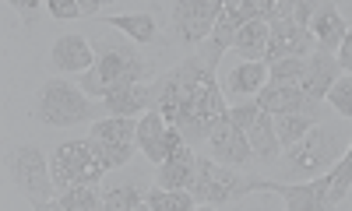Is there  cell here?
Returning <instances> with one entry per match:
<instances>
[{"label": "cell", "instance_id": "obj_2", "mask_svg": "<svg viewBox=\"0 0 352 211\" xmlns=\"http://www.w3.org/2000/svg\"><path fill=\"white\" fill-rule=\"evenodd\" d=\"M152 74H155L152 64L134 46H127L124 39H102L99 49H96V64L78 78V85H81V92L96 96V99H106L109 92H116V88L148 81Z\"/></svg>", "mask_w": 352, "mask_h": 211}, {"label": "cell", "instance_id": "obj_14", "mask_svg": "<svg viewBox=\"0 0 352 211\" xmlns=\"http://www.w3.org/2000/svg\"><path fill=\"white\" fill-rule=\"evenodd\" d=\"M180 141H184L180 127L166 124V116H162L159 109H148V113L138 120V148H141V152L148 155L155 166L166 162L169 152H173V148L180 144Z\"/></svg>", "mask_w": 352, "mask_h": 211}, {"label": "cell", "instance_id": "obj_24", "mask_svg": "<svg viewBox=\"0 0 352 211\" xmlns=\"http://www.w3.org/2000/svg\"><path fill=\"white\" fill-rule=\"evenodd\" d=\"M144 208L148 211H194L197 208V197L190 190H169V187H152L144 194Z\"/></svg>", "mask_w": 352, "mask_h": 211}, {"label": "cell", "instance_id": "obj_28", "mask_svg": "<svg viewBox=\"0 0 352 211\" xmlns=\"http://www.w3.org/2000/svg\"><path fill=\"white\" fill-rule=\"evenodd\" d=\"M303 74H307V56H285L268 64V81L275 85H300Z\"/></svg>", "mask_w": 352, "mask_h": 211}, {"label": "cell", "instance_id": "obj_29", "mask_svg": "<svg viewBox=\"0 0 352 211\" xmlns=\"http://www.w3.org/2000/svg\"><path fill=\"white\" fill-rule=\"evenodd\" d=\"M349 187H352V141H349V152L331 166V197H335V204H342V197H349Z\"/></svg>", "mask_w": 352, "mask_h": 211}, {"label": "cell", "instance_id": "obj_18", "mask_svg": "<svg viewBox=\"0 0 352 211\" xmlns=\"http://www.w3.org/2000/svg\"><path fill=\"white\" fill-rule=\"evenodd\" d=\"M194 173H197V155L190 152L187 141H180V144H176L173 152H169V159L159 162L155 184H159V187H169V190H190Z\"/></svg>", "mask_w": 352, "mask_h": 211}, {"label": "cell", "instance_id": "obj_30", "mask_svg": "<svg viewBox=\"0 0 352 211\" xmlns=\"http://www.w3.org/2000/svg\"><path fill=\"white\" fill-rule=\"evenodd\" d=\"M328 102L335 106V113H342V116L352 120V74H345V78H338V81L331 85Z\"/></svg>", "mask_w": 352, "mask_h": 211}, {"label": "cell", "instance_id": "obj_12", "mask_svg": "<svg viewBox=\"0 0 352 211\" xmlns=\"http://www.w3.org/2000/svg\"><path fill=\"white\" fill-rule=\"evenodd\" d=\"M204 144H208V155L222 166H232V169H247L254 162V148H250V137L247 131L232 120L229 113L219 120V124L212 127V134L204 137Z\"/></svg>", "mask_w": 352, "mask_h": 211}, {"label": "cell", "instance_id": "obj_15", "mask_svg": "<svg viewBox=\"0 0 352 211\" xmlns=\"http://www.w3.org/2000/svg\"><path fill=\"white\" fill-rule=\"evenodd\" d=\"M257 106L268 113H310V116L320 113V102H314L300 85H275V81L261 85Z\"/></svg>", "mask_w": 352, "mask_h": 211}, {"label": "cell", "instance_id": "obj_11", "mask_svg": "<svg viewBox=\"0 0 352 211\" xmlns=\"http://www.w3.org/2000/svg\"><path fill=\"white\" fill-rule=\"evenodd\" d=\"M219 14H222V0H176L169 28H173L176 43L197 46L212 36Z\"/></svg>", "mask_w": 352, "mask_h": 211}, {"label": "cell", "instance_id": "obj_7", "mask_svg": "<svg viewBox=\"0 0 352 211\" xmlns=\"http://www.w3.org/2000/svg\"><path fill=\"white\" fill-rule=\"evenodd\" d=\"M11 176H14V187L28 197L32 208H43L46 201H53L56 184L50 173V159L36 144H18L11 152Z\"/></svg>", "mask_w": 352, "mask_h": 211}, {"label": "cell", "instance_id": "obj_4", "mask_svg": "<svg viewBox=\"0 0 352 211\" xmlns=\"http://www.w3.org/2000/svg\"><path fill=\"white\" fill-rule=\"evenodd\" d=\"M36 116L50 127H71V124H85V120H99V106L88 102V92L74 88L64 78H50L39 88V109Z\"/></svg>", "mask_w": 352, "mask_h": 211}, {"label": "cell", "instance_id": "obj_27", "mask_svg": "<svg viewBox=\"0 0 352 211\" xmlns=\"http://www.w3.org/2000/svg\"><path fill=\"white\" fill-rule=\"evenodd\" d=\"M102 208L106 211H138V208H144V190L134 184H113L102 194Z\"/></svg>", "mask_w": 352, "mask_h": 211}, {"label": "cell", "instance_id": "obj_32", "mask_svg": "<svg viewBox=\"0 0 352 211\" xmlns=\"http://www.w3.org/2000/svg\"><path fill=\"white\" fill-rule=\"evenodd\" d=\"M46 8H50V14H53L56 21H74V18L85 14L78 0H46Z\"/></svg>", "mask_w": 352, "mask_h": 211}, {"label": "cell", "instance_id": "obj_34", "mask_svg": "<svg viewBox=\"0 0 352 211\" xmlns=\"http://www.w3.org/2000/svg\"><path fill=\"white\" fill-rule=\"evenodd\" d=\"M338 64H342V71L352 74V28L345 32V39H342V46H338Z\"/></svg>", "mask_w": 352, "mask_h": 211}, {"label": "cell", "instance_id": "obj_9", "mask_svg": "<svg viewBox=\"0 0 352 211\" xmlns=\"http://www.w3.org/2000/svg\"><path fill=\"white\" fill-rule=\"evenodd\" d=\"M254 190L278 194L289 211H324V208H335V197H331V169L314 176V179H303V184H278V179L250 176V194Z\"/></svg>", "mask_w": 352, "mask_h": 211}, {"label": "cell", "instance_id": "obj_22", "mask_svg": "<svg viewBox=\"0 0 352 211\" xmlns=\"http://www.w3.org/2000/svg\"><path fill=\"white\" fill-rule=\"evenodd\" d=\"M264 78H268V64H264V60H243V64H236V67H232V74L226 78V92L232 99L254 96V92H261Z\"/></svg>", "mask_w": 352, "mask_h": 211}, {"label": "cell", "instance_id": "obj_10", "mask_svg": "<svg viewBox=\"0 0 352 211\" xmlns=\"http://www.w3.org/2000/svg\"><path fill=\"white\" fill-rule=\"evenodd\" d=\"M229 116L236 120V124H240L243 131H247L250 148H254V159H257L261 166L278 162V155H282V141H278V134H275V116H272L268 109H261V106H257V99H254V102H240V106H232V109H229Z\"/></svg>", "mask_w": 352, "mask_h": 211}, {"label": "cell", "instance_id": "obj_13", "mask_svg": "<svg viewBox=\"0 0 352 211\" xmlns=\"http://www.w3.org/2000/svg\"><path fill=\"white\" fill-rule=\"evenodd\" d=\"M314 49H317V39L307 25H300L296 18H272L264 64H275V60H285V56H310Z\"/></svg>", "mask_w": 352, "mask_h": 211}, {"label": "cell", "instance_id": "obj_6", "mask_svg": "<svg viewBox=\"0 0 352 211\" xmlns=\"http://www.w3.org/2000/svg\"><path fill=\"white\" fill-rule=\"evenodd\" d=\"M190 194L197 197V208H219V204H229L232 197H247L250 194V176H243L232 166H222L208 155V159H197Z\"/></svg>", "mask_w": 352, "mask_h": 211}, {"label": "cell", "instance_id": "obj_21", "mask_svg": "<svg viewBox=\"0 0 352 211\" xmlns=\"http://www.w3.org/2000/svg\"><path fill=\"white\" fill-rule=\"evenodd\" d=\"M268 36H272V21L268 18H250L240 25L236 39H232V49L247 60H264V49H268Z\"/></svg>", "mask_w": 352, "mask_h": 211}, {"label": "cell", "instance_id": "obj_20", "mask_svg": "<svg viewBox=\"0 0 352 211\" xmlns=\"http://www.w3.org/2000/svg\"><path fill=\"white\" fill-rule=\"evenodd\" d=\"M102 109L113 113V116H138V113H148L155 109V88L152 85H127V88H116L102 99Z\"/></svg>", "mask_w": 352, "mask_h": 211}, {"label": "cell", "instance_id": "obj_5", "mask_svg": "<svg viewBox=\"0 0 352 211\" xmlns=\"http://www.w3.org/2000/svg\"><path fill=\"white\" fill-rule=\"evenodd\" d=\"M50 173H53V184L56 190H67V187H78V184H99L106 166L102 159L96 155L92 148V137L88 141H64L53 148L50 155Z\"/></svg>", "mask_w": 352, "mask_h": 211}, {"label": "cell", "instance_id": "obj_33", "mask_svg": "<svg viewBox=\"0 0 352 211\" xmlns=\"http://www.w3.org/2000/svg\"><path fill=\"white\" fill-rule=\"evenodd\" d=\"M285 4H289V14H292V18L310 28V18H314V11H317L320 0H285Z\"/></svg>", "mask_w": 352, "mask_h": 211}, {"label": "cell", "instance_id": "obj_25", "mask_svg": "<svg viewBox=\"0 0 352 211\" xmlns=\"http://www.w3.org/2000/svg\"><path fill=\"white\" fill-rule=\"evenodd\" d=\"M106 25L120 28V32L134 43H155V36H159L152 14H116V18H106Z\"/></svg>", "mask_w": 352, "mask_h": 211}, {"label": "cell", "instance_id": "obj_23", "mask_svg": "<svg viewBox=\"0 0 352 211\" xmlns=\"http://www.w3.org/2000/svg\"><path fill=\"white\" fill-rule=\"evenodd\" d=\"M99 208H102V197L92 184L67 187V190H60V197L43 204V211H99Z\"/></svg>", "mask_w": 352, "mask_h": 211}, {"label": "cell", "instance_id": "obj_31", "mask_svg": "<svg viewBox=\"0 0 352 211\" xmlns=\"http://www.w3.org/2000/svg\"><path fill=\"white\" fill-rule=\"evenodd\" d=\"M4 4H11L21 18L25 28H36L39 25V8H43V0H4Z\"/></svg>", "mask_w": 352, "mask_h": 211}, {"label": "cell", "instance_id": "obj_1", "mask_svg": "<svg viewBox=\"0 0 352 211\" xmlns=\"http://www.w3.org/2000/svg\"><path fill=\"white\" fill-rule=\"evenodd\" d=\"M155 109L166 116V124L180 127L184 141H204L212 127L229 113L226 92L215 81V67L201 56H187L162 78H155Z\"/></svg>", "mask_w": 352, "mask_h": 211}, {"label": "cell", "instance_id": "obj_3", "mask_svg": "<svg viewBox=\"0 0 352 211\" xmlns=\"http://www.w3.org/2000/svg\"><path fill=\"white\" fill-rule=\"evenodd\" d=\"M342 148H345V137L335 131V127H324V124H314L296 144H289L285 148V155H282V173L292 176V179H314L320 173H328L338 155H342Z\"/></svg>", "mask_w": 352, "mask_h": 211}, {"label": "cell", "instance_id": "obj_35", "mask_svg": "<svg viewBox=\"0 0 352 211\" xmlns=\"http://www.w3.org/2000/svg\"><path fill=\"white\" fill-rule=\"evenodd\" d=\"M78 4H81L85 14H99V8H109V4H116V0H78Z\"/></svg>", "mask_w": 352, "mask_h": 211}, {"label": "cell", "instance_id": "obj_19", "mask_svg": "<svg viewBox=\"0 0 352 211\" xmlns=\"http://www.w3.org/2000/svg\"><path fill=\"white\" fill-rule=\"evenodd\" d=\"M310 32L317 39V49H324V53H338L345 32H349V25L345 18L338 14V8L331 4V0H320L314 18H310Z\"/></svg>", "mask_w": 352, "mask_h": 211}, {"label": "cell", "instance_id": "obj_16", "mask_svg": "<svg viewBox=\"0 0 352 211\" xmlns=\"http://www.w3.org/2000/svg\"><path fill=\"white\" fill-rule=\"evenodd\" d=\"M342 74V64H338V56L335 53H324V49H314L307 56V74L300 81V88L314 99V102H324L328 92H331V85L338 81Z\"/></svg>", "mask_w": 352, "mask_h": 211}, {"label": "cell", "instance_id": "obj_17", "mask_svg": "<svg viewBox=\"0 0 352 211\" xmlns=\"http://www.w3.org/2000/svg\"><path fill=\"white\" fill-rule=\"evenodd\" d=\"M50 60H53V67L64 71V74H85L96 64V46L85 36H60L50 49Z\"/></svg>", "mask_w": 352, "mask_h": 211}, {"label": "cell", "instance_id": "obj_8", "mask_svg": "<svg viewBox=\"0 0 352 211\" xmlns=\"http://www.w3.org/2000/svg\"><path fill=\"white\" fill-rule=\"evenodd\" d=\"M92 148L106 169H120L131 162L138 148V120L134 116H102L92 124Z\"/></svg>", "mask_w": 352, "mask_h": 211}, {"label": "cell", "instance_id": "obj_26", "mask_svg": "<svg viewBox=\"0 0 352 211\" xmlns=\"http://www.w3.org/2000/svg\"><path fill=\"white\" fill-rule=\"evenodd\" d=\"M314 124H317V116H310V113H275V134H278L282 148L296 144Z\"/></svg>", "mask_w": 352, "mask_h": 211}]
</instances>
